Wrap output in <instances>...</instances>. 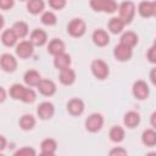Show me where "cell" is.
<instances>
[{
    "mask_svg": "<svg viewBox=\"0 0 156 156\" xmlns=\"http://www.w3.org/2000/svg\"><path fill=\"white\" fill-rule=\"evenodd\" d=\"M135 4L133 1H123L118 5V13H119V18L124 22V24H130L134 20L135 16Z\"/></svg>",
    "mask_w": 156,
    "mask_h": 156,
    "instance_id": "1",
    "label": "cell"
},
{
    "mask_svg": "<svg viewBox=\"0 0 156 156\" xmlns=\"http://www.w3.org/2000/svg\"><path fill=\"white\" fill-rule=\"evenodd\" d=\"M85 32H87V24L84 20L80 17L72 18L67 24V33L72 38H80L85 34Z\"/></svg>",
    "mask_w": 156,
    "mask_h": 156,
    "instance_id": "2",
    "label": "cell"
},
{
    "mask_svg": "<svg viewBox=\"0 0 156 156\" xmlns=\"http://www.w3.org/2000/svg\"><path fill=\"white\" fill-rule=\"evenodd\" d=\"M89 5L95 12L113 13L118 10V4L113 0H91Z\"/></svg>",
    "mask_w": 156,
    "mask_h": 156,
    "instance_id": "3",
    "label": "cell"
},
{
    "mask_svg": "<svg viewBox=\"0 0 156 156\" xmlns=\"http://www.w3.org/2000/svg\"><path fill=\"white\" fill-rule=\"evenodd\" d=\"M90 69H91V73L93 76L99 79V80H104L108 77L110 74V68H108V65L101 60V58H96L94 61H91V65H90Z\"/></svg>",
    "mask_w": 156,
    "mask_h": 156,
    "instance_id": "4",
    "label": "cell"
},
{
    "mask_svg": "<svg viewBox=\"0 0 156 156\" xmlns=\"http://www.w3.org/2000/svg\"><path fill=\"white\" fill-rule=\"evenodd\" d=\"M104 126V116L99 112H94V113H90L87 118H85V122H84V127L88 132L90 133H98L101 130Z\"/></svg>",
    "mask_w": 156,
    "mask_h": 156,
    "instance_id": "5",
    "label": "cell"
},
{
    "mask_svg": "<svg viewBox=\"0 0 156 156\" xmlns=\"http://www.w3.org/2000/svg\"><path fill=\"white\" fill-rule=\"evenodd\" d=\"M132 93H133V96L136 99V100H146L150 95V88L147 85V83L143 79H139V80H135L132 85Z\"/></svg>",
    "mask_w": 156,
    "mask_h": 156,
    "instance_id": "6",
    "label": "cell"
},
{
    "mask_svg": "<svg viewBox=\"0 0 156 156\" xmlns=\"http://www.w3.org/2000/svg\"><path fill=\"white\" fill-rule=\"evenodd\" d=\"M37 115L40 119L46 121L52 118V116L55 115V106L51 101H43L38 105L37 107Z\"/></svg>",
    "mask_w": 156,
    "mask_h": 156,
    "instance_id": "7",
    "label": "cell"
},
{
    "mask_svg": "<svg viewBox=\"0 0 156 156\" xmlns=\"http://www.w3.org/2000/svg\"><path fill=\"white\" fill-rule=\"evenodd\" d=\"M15 52H16L17 57H20V58H23V60L28 58L34 52V45L29 40H22L16 45Z\"/></svg>",
    "mask_w": 156,
    "mask_h": 156,
    "instance_id": "8",
    "label": "cell"
},
{
    "mask_svg": "<svg viewBox=\"0 0 156 156\" xmlns=\"http://www.w3.org/2000/svg\"><path fill=\"white\" fill-rule=\"evenodd\" d=\"M113 56L119 62H127L133 56V49H130V48L119 43L113 48Z\"/></svg>",
    "mask_w": 156,
    "mask_h": 156,
    "instance_id": "9",
    "label": "cell"
},
{
    "mask_svg": "<svg viewBox=\"0 0 156 156\" xmlns=\"http://www.w3.org/2000/svg\"><path fill=\"white\" fill-rule=\"evenodd\" d=\"M0 66H1L4 72L12 73L17 69V58L12 54L5 52L0 57Z\"/></svg>",
    "mask_w": 156,
    "mask_h": 156,
    "instance_id": "10",
    "label": "cell"
},
{
    "mask_svg": "<svg viewBox=\"0 0 156 156\" xmlns=\"http://www.w3.org/2000/svg\"><path fill=\"white\" fill-rule=\"evenodd\" d=\"M29 41L34 46H43L48 43V33L41 28H35L29 34Z\"/></svg>",
    "mask_w": 156,
    "mask_h": 156,
    "instance_id": "11",
    "label": "cell"
},
{
    "mask_svg": "<svg viewBox=\"0 0 156 156\" xmlns=\"http://www.w3.org/2000/svg\"><path fill=\"white\" fill-rule=\"evenodd\" d=\"M91 40L93 43L99 46V48H104L106 45H108L110 43V35L105 30V29H101V28H98L93 32L91 34Z\"/></svg>",
    "mask_w": 156,
    "mask_h": 156,
    "instance_id": "12",
    "label": "cell"
},
{
    "mask_svg": "<svg viewBox=\"0 0 156 156\" xmlns=\"http://www.w3.org/2000/svg\"><path fill=\"white\" fill-rule=\"evenodd\" d=\"M67 111L69 115L72 116H80L84 110H85V105H84V101L82 99H78V98H73L71 99L68 102H67Z\"/></svg>",
    "mask_w": 156,
    "mask_h": 156,
    "instance_id": "13",
    "label": "cell"
},
{
    "mask_svg": "<svg viewBox=\"0 0 156 156\" xmlns=\"http://www.w3.org/2000/svg\"><path fill=\"white\" fill-rule=\"evenodd\" d=\"M37 88H38V91L44 96H52L57 89L55 82L51 79H41V82Z\"/></svg>",
    "mask_w": 156,
    "mask_h": 156,
    "instance_id": "14",
    "label": "cell"
},
{
    "mask_svg": "<svg viewBox=\"0 0 156 156\" xmlns=\"http://www.w3.org/2000/svg\"><path fill=\"white\" fill-rule=\"evenodd\" d=\"M140 121H141V117L136 111H128L123 116V124L129 129L138 127L140 124Z\"/></svg>",
    "mask_w": 156,
    "mask_h": 156,
    "instance_id": "15",
    "label": "cell"
},
{
    "mask_svg": "<svg viewBox=\"0 0 156 156\" xmlns=\"http://www.w3.org/2000/svg\"><path fill=\"white\" fill-rule=\"evenodd\" d=\"M65 50H66V45H65V43H63L61 39H58V38L51 39V40L49 41V44H48V52H49L50 55H52L54 57L57 56V55H60V54L66 52Z\"/></svg>",
    "mask_w": 156,
    "mask_h": 156,
    "instance_id": "16",
    "label": "cell"
},
{
    "mask_svg": "<svg viewBox=\"0 0 156 156\" xmlns=\"http://www.w3.org/2000/svg\"><path fill=\"white\" fill-rule=\"evenodd\" d=\"M41 79V74L37 69H28L23 74V80L28 87H38Z\"/></svg>",
    "mask_w": 156,
    "mask_h": 156,
    "instance_id": "17",
    "label": "cell"
},
{
    "mask_svg": "<svg viewBox=\"0 0 156 156\" xmlns=\"http://www.w3.org/2000/svg\"><path fill=\"white\" fill-rule=\"evenodd\" d=\"M71 63H72V58L67 52L60 54V55L54 57V66L58 71H63L66 68H69Z\"/></svg>",
    "mask_w": 156,
    "mask_h": 156,
    "instance_id": "18",
    "label": "cell"
},
{
    "mask_svg": "<svg viewBox=\"0 0 156 156\" xmlns=\"http://www.w3.org/2000/svg\"><path fill=\"white\" fill-rule=\"evenodd\" d=\"M76 78H77V74H76V71L72 69L71 67L69 68H66L63 71H60V74H58V80L61 84L63 85H72L74 82H76Z\"/></svg>",
    "mask_w": 156,
    "mask_h": 156,
    "instance_id": "19",
    "label": "cell"
},
{
    "mask_svg": "<svg viewBox=\"0 0 156 156\" xmlns=\"http://www.w3.org/2000/svg\"><path fill=\"white\" fill-rule=\"evenodd\" d=\"M138 41H139V37H138V34H136L135 32H133V30H127V32H124V33L121 35V39H119V43H121V44H123V45H126V46H128V48H130V49H133V48L138 44Z\"/></svg>",
    "mask_w": 156,
    "mask_h": 156,
    "instance_id": "20",
    "label": "cell"
},
{
    "mask_svg": "<svg viewBox=\"0 0 156 156\" xmlns=\"http://www.w3.org/2000/svg\"><path fill=\"white\" fill-rule=\"evenodd\" d=\"M17 35L15 34V32L9 28V29H4L1 33V43L7 46V48H12L17 45Z\"/></svg>",
    "mask_w": 156,
    "mask_h": 156,
    "instance_id": "21",
    "label": "cell"
},
{
    "mask_svg": "<svg viewBox=\"0 0 156 156\" xmlns=\"http://www.w3.org/2000/svg\"><path fill=\"white\" fill-rule=\"evenodd\" d=\"M141 143L147 147L156 146V129L149 128L141 133Z\"/></svg>",
    "mask_w": 156,
    "mask_h": 156,
    "instance_id": "22",
    "label": "cell"
},
{
    "mask_svg": "<svg viewBox=\"0 0 156 156\" xmlns=\"http://www.w3.org/2000/svg\"><path fill=\"white\" fill-rule=\"evenodd\" d=\"M35 123H37V119H35V117H34L33 115H30V113L23 115V116L20 118V122H18L20 128H21L22 130H26V132L32 130V129L35 127Z\"/></svg>",
    "mask_w": 156,
    "mask_h": 156,
    "instance_id": "23",
    "label": "cell"
},
{
    "mask_svg": "<svg viewBox=\"0 0 156 156\" xmlns=\"http://www.w3.org/2000/svg\"><path fill=\"white\" fill-rule=\"evenodd\" d=\"M138 12L144 18H150L154 16V1H141L138 5Z\"/></svg>",
    "mask_w": 156,
    "mask_h": 156,
    "instance_id": "24",
    "label": "cell"
},
{
    "mask_svg": "<svg viewBox=\"0 0 156 156\" xmlns=\"http://www.w3.org/2000/svg\"><path fill=\"white\" fill-rule=\"evenodd\" d=\"M27 11L32 15H39L45 9V2L43 0H28L26 4Z\"/></svg>",
    "mask_w": 156,
    "mask_h": 156,
    "instance_id": "25",
    "label": "cell"
},
{
    "mask_svg": "<svg viewBox=\"0 0 156 156\" xmlns=\"http://www.w3.org/2000/svg\"><path fill=\"white\" fill-rule=\"evenodd\" d=\"M126 24L124 22L119 18V17H111L108 23H107V28L112 34H119L123 32Z\"/></svg>",
    "mask_w": 156,
    "mask_h": 156,
    "instance_id": "26",
    "label": "cell"
},
{
    "mask_svg": "<svg viewBox=\"0 0 156 156\" xmlns=\"http://www.w3.org/2000/svg\"><path fill=\"white\" fill-rule=\"evenodd\" d=\"M11 29L15 32V34L17 35L18 39L26 38V37L28 35V33H29V27H28V24H27L26 22H23V21H17V22H15V23L12 24Z\"/></svg>",
    "mask_w": 156,
    "mask_h": 156,
    "instance_id": "27",
    "label": "cell"
},
{
    "mask_svg": "<svg viewBox=\"0 0 156 156\" xmlns=\"http://www.w3.org/2000/svg\"><path fill=\"white\" fill-rule=\"evenodd\" d=\"M108 136H110V140L113 143H122L126 136L124 128L121 126H113L108 132Z\"/></svg>",
    "mask_w": 156,
    "mask_h": 156,
    "instance_id": "28",
    "label": "cell"
},
{
    "mask_svg": "<svg viewBox=\"0 0 156 156\" xmlns=\"http://www.w3.org/2000/svg\"><path fill=\"white\" fill-rule=\"evenodd\" d=\"M26 89H27V87H24V85H22V84H20V83H15V84H12V85L10 87L9 94H10V96H11L13 100H20V101H22L23 95H24V93H26Z\"/></svg>",
    "mask_w": 156,
    "mask_h": 156,
    "instance_id": "29",
    "label": "cell"
},
{
    "mask_svg": "<svg viewBox=\"0 0 156 156\" xmlns=\"http://www.w3.org/2000/svg\"><path fill=\"white\" fill-rule=\"evenodd\" d=\"M40 21H41V23L44 26L51 27V26H55L57 23V17H56V15L52 11H44L41 13Z\"/></svg>",
    "mask_w": 156,
    "mask_h": 156,
    "instance_id": "30",
    "label": "cell"
},
{
    "mask_svg": "<svg viewBox=\"0 0 156 156\" xmlns=\"http://www.w3.org/2000/svg\"><path fill=\"white\" fill-rule=\"evenodd\" d=\"M40 149L43 152H55L57 150V143L52 138H46L40 143Z\"/></svg>",
    "mask_w": 156,
    "mask_h": 156,
    "instance_id": "31",
    "label": "cell"
},
{
    "mask_svg": "<svg viewBox=\"0 0 156 156\" xmlns=\"http://www.w3.org/2000/svg\"><path fill=\"white\" fill-rule=\"evenodd\" d=\"M12 156H38V155H37V151L33 147L23 146V147H20L18 150H16Z\"/></svg>",
    "mask_w": 156,
    "mask_h": 156,
    "instance_id": "32",
    "label": "cell"
},
{
    "mask_svg": "<svg viewBox=\"0 0 156 156\" xmlns=\"http://www.w3.org/2000/svg\"><path fill=\"white\" fill-rule=\"evenodd\" d=\"M35 99H37L35 91H34L32 88H27V89H26V93H24V95H23L22 102H24V104H32V102L35 101Z\"/></svg>",
    "mask_w": 156,
    "mask_h": 156,
    "instance_id": "33",
    "label": "cell"
},
{
    "mask_svg": "<svg viewBox=\"0 0 156 156\" xmlns=\"http://www.w3.org/2000/svg\"><path fill=\"white\" fill-rule=\"evenodd\" d=\"M49 6L52 9V10H57V11H60V10H62L66 5H67V1L66 0H49Z\"/></svg>",
    "mask_w": 156,
    "mask_h": 156,
    "instance_id": "34",
    "label": "cell"
},
{
    "mask_svg": "<svg viewBox=\"0 0 156 156\" xmlns=\"http://www.w3.org/2000/svg\"><path fill=\"white\" fill-rule=\"evenodd\" d=\"M108 156H128V151L122 146H115L110 150Z\"/></svg>",
    "mask_w": 156,
    "mask_h": 156,
    "instance_id": "35",
    "label": "cell"
},
{
    "mask_svg": "<svg viewBox=\"0 0 156 156\" xmlns=\"http://www.w3.org/2000/svg\"><path fill=\"white\" fill-rule=\"evenodd\" d=\"M146 58H147V61H149L150 63L156 65V46L151 45V46L149 48V50H147V52H146Z\"/></svg>",
    "mask_w": 156,
    "mask_h": 156,
    "instance_id": "36",
    "label": "cell"
},
{
    "mask_svg": "<svg viewBox=\"0 0 156 156\" xmlns=\"http://www.w3.org/2000/svg\"><path fill=\"white\" fill-rule=\"evenodd\" d=\"M15 1L13 0H1L0 1V9L1 10H10L11 7H13Z\"/></svg>",
    "mask_w": 156,
    "mask_h": 156,
    "instance_id": "37",
    "label": "cell"
},
{
    "mask_svg": "<svg viewBox=\"0 0 156 156\" xmlns=\"http://www.w3.org/2000/svg\"><path fill=\"white\" fill-rule=\"evenodd\" d=\"M149 78L151 80V83L156 87V67H154L151 71H150V74H149Z\"/></svg>",
    "mask_w": 156,
    "mask_h": 156,
    "instance_id": "38",
    "label": "cell"
},
{
    "mask_svg": "<svg viewBox=\"0 0 156 156\" xmlns=\"http://www.w3.org/2000/svg\"><path fill=\"white\" fill-rule=\"evenodd\" d=\"M150 124L154 129H156V111H154L150 116Z\"/></svg>",
    "mask_w": 156,
    "mask_h": 156,
    "instance_id": "39",
    "label": "cell"
},
{
    "mask_svg": "<svg viewBox=\"0 0 156 156\" xmlns=\"http://www.w3.org/2000/svg\"><path fill=\"white\" fill-rule=\"evenodd\" d=\"M0 94H1V95H0V101L4 102L5 99H6V91H5V88H4V87L0 88Z\"/></svg>",
    "mask_w": 156,
    "mask_h": 156,
    "instance_id": "40",
    "label": "cell"
},
{
    "mask_svg": "<svg viewBox=\"0 0 156 156\" xmlns=\"http://www.w3.org/2000/svg\"><path fill=\"white\" fill-rule=\"evenodd\" d=\"M0 140H1L0 150L2 151V150H5V147H6V139H5V136H4V135H0Z\"/></svg>",
    "mask_w": 156,
    "mask_h": 156,
    "instance_id": "41",
    "label": "cell"
},
{
    "mask_svg": "<svg viewBox=\"0 0 156 156\" xmlns=\"http://www.w3.org/2000/svg\"><path fill=\"white\" fill-rule=\"evenodd\" d=\"M39 156H56V155H55V152H43L41 151L39 154Z\"/></svg>",
    "mask_w": 156,
    "mask_h": 156,
    "instance_id": "42",
    "label": "cell"
},
{
    "mask_svg": "<svg viewBox=\"0 0 156 156\" xmlns=\"http://www.w3.org/2000/svg\"><path fill=\"white\" fill-rule=\"evenodd\" d=\"M0 27L1 28L4 27V16L2 15H0Z\"/></svg>",
    "mask_w": 156,
    "mask_h": 156,
    "instance_id": "43",
    "label": "cell"
},
{
    "mask_svg": "<svg viewBox=\"0 0 156 156\" xmlns=\"http://www.w3.org/2000/svg\"><path fill=\"white\" fill-rule=\"evenodd\" d=\"M145 156H156V151H150V152H147Z\"/></svg>",
    "mask_w": 156,
    "mask_h": 156,
    "instance_id": "44",
    "label": "cell"
},
{
    "mask_svg": "<svg viewBox=\"0 0 156 156\" xmlns=\"http://www.w3.org/2000/svg\"><path fill=\"white\" fill-rule=\"evenodd\" d=\"M154 17H156V1H154Z\"/></svg>",
    "mask_w": 156,
    "mask_h": 156,
    "instance_id": "45",
    "label": "cell"
},
{
    "mask_svg": "<svg viewBox=\"0 0 156 156\" xmlns=\"http://www.w3.org/2000/svg\"><path fill=\"white\" fill-rule=\"evenodd\" d=\"M152 45H154V46H156V39L154 40V43H152Z\"/></svg>",
    "mask_w": 156,
    "mask_h": 156,
    "instance_id": "46",
    "label": "cell"
},
{
    "mask_svg": "<svg viewBox=\"0 0 156 156\" xmlns=\"http://www.w3.org/2000/svg\"><path fill=\"white\" fill-rule=\"evenodd\" d=\"M0 156H5V155H4V154H0Z\"/></svg>",
    "mask_w": 156,
    "mask_h": 156,
    "instance_id": "47",
    "label": "cell"
}]
</instances>
